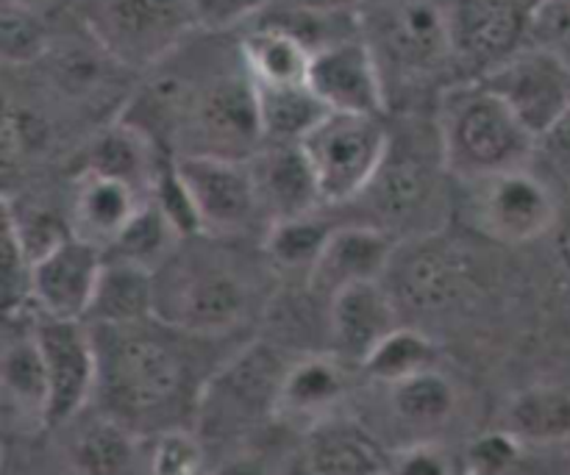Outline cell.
<instances>
[{
    "mask_svg": "<svg viewBox=\"0 0 570 475\" xmlns=\"http://www.w3.org/2000/svg\"><path fill=\"white\" fill-rule=\"evenodd\" d=\"M92 328V326H89ZM98 348L95 404L139 439L195 428L200 395L217 367L200 365L206 337L161 320L92 328Z\"/></svg>",
    "mask_w": 570,
    "mask_h": 475,
    "instance_id": "1",
    "label": "cell"
},
{
    "mask_svg": "<svg viewBox=\"0 0 570 475\" xmlns=\"http://www.w3.org/2000/svg\"><path fill=\"white\" fill-rule=\"evenodd\" d=\"M440 161L460 181L523 170L538 139L479 81L449 89L440 106Z\"/></svg>",
    "mask_w": 570,
    "mask_h": 475,
    "instance_id": "2",
    "label": "cell"
},
{
    "mask_svg": "<svg viewBox=\"0 0 570 475\" xmlns=\"http://www.w3.org/2000/svg\"><path fill=\"white\" fill-rule=\"evenodd\" d=\"M256 287L215 254H176L156 273V320L193 337L220 339L254 311Z\"/></svg>",
    "mask_w": 570,
    "mask_h": 475,
    "instance_id": "3",
    "label": "cell"
},
{
    "mask_svg": "<svg viewBox=\"0 0 570 475\" xmlns=\"http://www.w3.org/2000/svg\"><path fill=\"white\" fill-rule=\"evenodd\" d=\"M295 356L273 343H248L212 373L200 395L195 428L200 443H232L276 420L278 393Z\"/></svg>",
    "mask_w": 570,
    "mask_h": 475,
    "instance_id": "4",
    "label": "cell"
},
{
    "mask_svg": "<svg viewBox=\"0 0 570 475\" xmlns=\"http://www.w3.org/2000/svg\"><path fill=\"white\" fill-rule=\"evenodd\" d=\"M83 22L95 44L131 70L159 67L204 28L195 0H87Z\"/></svg>",
    "mask_w": 570,
    "mask_h": 475,
    "instance_id": "5",
    "label": "cell"
},
{
    "mask_svg": "<svg viewBox=\"0 0 570 475\" xmlns=\"http://www.w3.org/2000/svg\"><path fill=\"white\" fill-rule=\"evenodd\" d=\"M384 287L393 295L401 317H440L465 306L476 295V261L443 231L423 234L399 245Z\"/></svg>",
    "mask_w": 570,
    "mask_h": 475,
    "instance_id": "6",
    "label": "cell"
},
{
    "mask_svg": "<svg viewBox=\"0 0 570 475\" xmlns=\"http://www.w3.org/2000/svg\"><path fill=\"white\" fill-rule=\"evenodd\" d=\"M390 131L382 117L328 111L321 126L301 142L323 206L360 200L390 154Z\"/></svg>",
    "mask_w": 570,
    "mask_h": 475,
    "instance_id": "7",
    "label": "cell"
},
{
    "mask_svg": "<svg viewBox=\"0 0 570 475\" xmlns=\"http://www.w3.org/2000/svg\"><path fill=\"white\" fill-rule=\"evenodd\" d=\"M178 139L187 142L178 156H217L234 161H248L265 145L256 87L245 67L243 72H228L198 89Z\"/></svg>",
    "mask_w": 570,
    "mask_h": 475,
    "instance_id": "8",
    "label": "cell"
},
{
    "mask_svg": "<svg viewBox=\"0 0 570 475\" xmlns=\"http://www.w3.org/2000/svg\"><path fill=\"white\" fill-rule=\"evenodd\" d=\"M173 167L198 217L200 234L217 239L248 237L262 228L267 217L262 211L248 161L217 159V156H173Z\"/></svg>",
    "mask_w": 570,
    "mask_h": 475,
    "instance_id": "9",
    "label": "cell"
},
{
    "mask_svg": "<svg viewBox=\"0 0 570 475\" xmlns=\"http://www.w3.org/2000/svg\"><path fill=\"white\" fill-rule=\"evenodd\" d=\"M473 81L504 100L534 139L554 133L570 117V65L538 44L527 42Z\"/></svg>",
    "mask_w": 570,
    "mask_h": 475,
    "instance_id": "10",
    "label": "cell"
},
{
    "mask_svg": "<svg viewBox=\"0 0 570 475\" xmlns=\"http://www.w3.org/2000/svg\"><path fill=\"white\" fill-rule=\"evenodd\" d=\"M471 226L499 245H527L557 231L560 204L543 178L523 170L471 184Z\"/></svg>",
    "mask_w": 570,
    "mask_h": 475,
    "instance_id": "11",
    "label": "cell"
},
{
    "mask_svg": "<svg viewBox=\"0 0 570 475\" xmlns=\"http://www.w3.org/2000/svg\"><path fill=\"white\" fill-rule=\"evenodd\" d=\"M379 65L410 76H426L454 59L449 6L438 0H384L376 11L373 39Z\"/></svg>",
    "mask_w": 570,
    "mask_h": 475,
    "instance_id": "12",
    "label": "cell"
},
{
    "mask_svg": "<svg viewBox=\"0 0 570 475\" xmlns=\"http://www.w3.org/2000/svg\"><path fill=\"white\" fill-rule=\"evenodd\" d=\"M33 337L42 354L50 387V428L67 426L95 404L98 389V348L83 320L31 317Z\"/></svg>",
    "mask_w": 570,
    "mask_h": 475,
    "instance_id": "13",
    "label": "cell"
},
{
    "mask_svg": "<svg viewBox=\"0 0 570 475\" xmlns=\"http://www.w3.org/2000/svg\"><path fill=\"white\" fill-rule=\"evenodd\" d=\"M540 0H451L454 59L473 67L476 78L527 44L529 20Z\"/></svg>",
    "mask_w": 570,
    "mask_h": 475,
    "instance_id": "14",
    "label": "cell"
},
{
    "mask_svg": "<svg viewBox=\"0 0 570 475\" xmlns=\"http://www.w3.org/2000/svg\"><path fill=\"white\" fill-rule=\"evenodd\" d=\"M438 172L412 150L395 154L390 142V154L382 170L371 181V187L360 195L367 204V220L371 226L393 234L399 243L423 237L421 222L432 215L434 198H438Z\"/></svg>",
    "mask_w": 570,
    "mask_h": 475,
    "instance_id": "15",
    "label": "cell"
},
{
    "mask_svg": "<svg viewBox=\"0 0 570 475\" xmlns=\"http://www.w3.org/2000/svg\"><path fill=\"white\" fill-rule=\"evenodd\" d=\"M106 254L67 234L33 259V317L87 320Z\"/></svg>",
    "mask_w": 570,
    "mask_h": 475,
    "instance_id": "16",
    "label": "cell"
},
{
    "mask_svg": "<svg viewBox=\"0 0 570 475\" xmlns=\"http://www.w3.org/2000/svg\"><path fill=\"white\" fill-rule=\"evenodd\" d=\"M309 87L328 111L340 115L382 117L387 109L384 70L365 37H351L317 50Z\"/></svg>",
    "mask_w": 570,
    "mask_h": 475,
    "instance_id": "17",
    "label": "cell"
},
{
    "mask_svg": "<svg viewBox=\"0 0 570 475\" xmlns=\"http://www.w3.org/2000/svg\"><path fill=\"white\" fill-rule=\"evenodd\" d=\"M399 326H404V317L384 281L345 287L326 304L328 354L345 365H365L367 356Z\"/></svg>",
    "mask_w": 570,
    "mask_h": 475,
    "instance_id": "18",
    "label": "cell"
},
{
    "mask_svg": "<svg viewBox=\"0 0 570 475\" xmlns=\"http://www.w3.org/2000/svg\"><path fill=\"white\" fill-rule=\"evenodd\" d=\"M399 239L371 222H343L334 228L321 259L312 267L306 287L328 304L332 295L354 284L384 281L399 250Z\"/></svg>",
    "mask_w": 570,
    "mask_h": 475,
    "instance_id": "19",
    "label": "cell"
},
{
    "mask_svg": "<svg viewBox=\"0 0 570 475\" xmlns=\"http://www.w3.org/2000/svg\"><path fill=\"white\" fill-rule=\"evenodd\" d=\"M348 395V365L334 354L295 356L287 367L276 404V420L309 434L340 417Z\"/></svg>",
    "mask_w": 570,
    "mask_h": 475,
    "instance_id": "20",
    "label": "cell"
},
{
    "mask_svg": "<svg viewBox=\"0 0 570 475\" xmlns=\"http://www.w3.org/2000/svg\"><path fill=\"white\" fill-rule=\"evenodd\" d=\"M145 204H148V195L139 192L128 181L92 170H78L70 189V211H67L70 226L67 228L72 237L106 254Z\"/></svg>",
    "mask_w": 570,
    "mask_h": 475,
    "instance_id": "21",
    "label": "cell"
},
{
    "mask_svg": "<svg viewBox=\"0 0 570 475\" xmlns=\"http://www.w3.org/2000/svg\"><path fill=\"white\" fill-rule=\"evenodd\" d=\"M248 170L271 226L315 215L323 206L315 172L301 145H262L248 159Z\"/></svg>",
    "mask_w": 570,
    "mask_h": 475,
    "instance_id": "22",
    "label": "cell"
},
{
    "mask_svg": "<svg viewBox=\"0 0 570 475\" xmlns=\"http://www.w3.org/2000/svg\"><path fill=\"white\" fill-rule=\"evenodd\" d=\"M14 323H20V328L9 326L3 337V359H0L6 415L22 432H42V428H50L48 373H45L31 320Z\"/></svg>",
    "mask_w": 570,
    "mask_h": 475,
    "instance_id": "23",
    "label": "cell"
},
{
    "mask_svg": "<svg viewBox=\"0 0 570 475\" xmlns=\"http://www.w3.org/2000/svg\"><path fill=\"white\" fill-rule=\"evenodd\" d=\"M390 454L360 423L334 417L306 434L304 475H382Z\"/></svg>",
    "mask_w": 570,
    "mask_h": 475,
    "instance_id": "24",
    "label": "cell"
},
{
    "mask_svg": "<svg viewBox=\"0 0 570 475\" xmlns=\"http://www.w3.org/2000/svg\"><path fill=\"white\" fill-rule=\"evenodd\" d=\"M156 317V273L128 261L106 259L89 306L87 326H137Z\"/></svg>",
    "mask_w": 570,
    "mask_h": 475,
    "instance_id": "25",
    "label": "cell"
},
{
    "mask_svg": "<svg viewBox=\"0 0 570 475\" xmlns=\"http://www.w3.org/2000/svg\"><path fill=\"white\" fill-rule=\"evenodd\" d=\"M501 428L523 448H557L570 443V389L534 384L507 404Z\"/></svg>",
    "mask_w": 570,
    "mask_h": 475,
    "instance_id": "26",
    "label": "cell"
},
{
    "mask_svg": "<svg viewBox=\"0 0 570 475\" xmlns=\"http://www.w3.org/2000/svg\"><path fill=\"white\" fill-rule=\"evenodd\" d=\"M312 53L298 37L262 22L239 42V61L256 87H301L309 83Z\"/></svg>",
    "mask_w": 570,
    "mask_h": 475,
    "instance_id": "27",
    "label": "cell"
},
{
    "mask_svg": "<svg viewBox=\"0 0 570 475\" xmlns=\"http://www.w3.org/2000/svg\"><path fill=\"white\" fill-rule=\"evenodd\" d=\"M161 167L165 165L159 161V145L145 137L142 131H137V128L117 120V126L106 128L104 133L92 139L78 170L120 178V181H128L150 198Z\"/></svg>",
    "mask_w": 570,
    "mask_h": 475,
    "instance_id": "28",
    "label": "cell"
},
{
    "mask_svg": "<svg viewBox=\"0 0 570 475\" xmlns=\"http://www.w3.org/2000/svg\"><path fill=\"white\" fill-rule=\"evenodd\" d=\"M395 420L415 432H438L460 412V387L440 367L387 387Z\"/></svg>",
    "mask_w": 570,
    "mask_h": 475,
    "instance_id": "29",
    "label": "cell"
},
{
    "mask_svg": "<svg viewBox=\"0 0 570 475\" xmlns=\"http://www.w3.org/2000/svg\"><path fill=\"white\" fill-rule=\"evenodd\" d=\"M256 103H259L265 145H301L328 115L326 103L312 92L309 83H301V87H256Z\"/></svg>",
    "mask_w": 570,
    "mask_h": 475,
    "instance_id": "30",
    "label": "cell"
},
{
    "mask_svg": "<svg viewBox=\"0 0 570 475\" xmlns=\"http://www.w3.org/2000/svg\"><path fill=\"white\" fill-rule=\"evenodd\" d=\"M137 434L128 432L104 412L72 432L67 454L78 475H126L137 456Z\"/></svg>",
    "mask_w": 570,
    "mask_h": 475,
    "instance_id": "31",
    "label": "cell"
},
{
    "mask_svg": "<svg viewBox=\"0 0 570 475\" xmlns=\"http://www.w3.org/2000/svg\"><path fill=\"white\" fill-rule=\"evenodd\" d=\"M181 239L184 234L173 226V220L161 211V206L154 198H148V204L128 222V228L117 237V243L106 250V259L128 261V265L159 273L178 254Z\"/></svg>",
    "mask_w": 570,
    "mask_h": 475,
    "instance_id": "32",
    "label": "cell"
},
{
    "mask_svg": "<svg viewBox=\"0 0 570 475\" xmlns=\"http://www.w3.org/2000/svg\"><path fill=\"white\" fill-rule=\"evenodd\" d=\"M334 228L337 226L323 220L317 211L315 215L273 222V226H267L265 237H262V250H265L267 265H273L282 273H304L309 278L312 267L321 259Z\"/></svg>",
    "mask_w": 570,
    "mask_h": 475,
    "instance_id": "33",
    "label": "cell"
},
{
    "mask_svg": "<svg viewBox=\"0 0 570 475\" xmlns=\"http://www.w3.org/2000/svg\"><path fill=\"white\" fill-rule=\"evenodd\" d=\"M434 367H438L434 339L421 328L404 323L367 356L360 370H365L373 382L384 384V387H395V384L434 370Z\"/></svg>",
    "mask_w": 570,
    "mask_h": 475,
    "instance_id": "34",
    "label": "cell"
},
{
    "mask_svg": "<svg viewBox=\"0 0 570 475\" xmlns=\"http://www.w3.org/2000/svg\"><path fill=\"white\" fill-rule=\"evenodd\" d=\"M3 315L6 320L33 317V256L3 206Z\"/></svg>",
    "mask_w": 570,
    "mask_h": 475,
    "instance_id": "35",
    "label": "cell"
},
{
    "mask_svg": "<svg viewBox=\"0 0 570 475\" xmlns=\"http://www.w3.org/2000/svg\"><path fill=\"white\" fill-rule=\"evenodd\" d=\"M0 50L11 67L37 65L50 53L48 26L22 0H6L0 14Z\"/></svg>",
    "mask_w": 570,
    "mask_h": 475,
    "instance_id": "36",
    "label": "cell"
},
{
    "mask_svg": "<svg viewBox=\"0 0 570 475\" xmlns=\"http://www.w3.org/2000/svg\"><path fill=\"white\" fill-rule=\"evenodd\" d=\"M206 448L193 428L165 432L150 439L148 475H209Z\"/></svg>",
    "mask_w": 570,
    "mask_h": 475,
    "instance_id": "37",
    "label": "cell"
},
{
    "mask_svg": "<svg viewBox=\"0 0 570 475\" xmlns=\"http://www.w3.org/2000/svg\"><path fill=\"white\" fill-rule=\"evenodd\" d=\"M527 42L551 50L570 65V0H540L529 20Z\"/></svg>",
    "mask_w": 570,
    "mask_h": 475,
    "instance_id": "38",
    "label": "cell"
},
{
    "mask_svg": "<svg viewBox=\"0 0 570 475\" xmlns=\"http://www.w3.org/2000/svg\"><path fill=\"white\" fill-rule=\"evenodd\" d=\"M523 445L512 439L504 428L484 434L468 451V475H504L515 465Z\"/></svg>",
    "mask_w": 570,
    "mask_h": 475,
    "instance_id": "39",
    "label": "cell"
},
{
    "mask_svg": "<svg viewBox=\"0 0 570 475\" xmlns=\"http://www.w3.org/2000/svg\"><path fill=\"white\" fill-rule=\"evenodd\" d=\"M382 475H456V465L438 443H412L390 454Z\"/></svg>",
    "mask_w": 570,
    "mask_h": 475,
    "instance_id": "40",
    "label": "cell"
},
{
    "mask_svg": "<svg viewBox=\"0 0 570 475\" xmlns=\"http://www.w3.org/2000/svg\"><path fill=\"white\" fill-rule=\"evenodd\" d=\"M56 72H59L61 87L70 92H89L100 83V65L98 59L87 56L83 50H70L56 59Z\"/></svg>",
    "mask_w": 570,
    "mask_h": 475,
    "instance_id": "41",
    "label": "cell"
},
{
    "mask_svg": "<svg viewBox=\"0 0 570 475\" xmlns=\"http://www.w3.org/2000/svg\"><path fill=\"white\" fill-rule=\"evenodd\" d=\"M209 475H282L278 467L267 459L265 454L256 451H237V454L226 456L217 467H212Z\"/></svg>",
    "mask_w": 570,
    "mask_h": 475,
    "instance_id": "42",
    "label": "cell"
},
{
    "mask_svg": "<svg viewBox=\"0 0 570 475\" xmlns=\"http://www.w3.org/2000/svg\"><path fill=\"white\" fill-rule=\"evenodd\" d=\"M362 0H282V9L306 11V14H356Z\"/></svg>",
    "mask_w": 570,
    "mask_h": 475,
    "instance_id": "43",
    "label": "cell"
},
{
    "mask_svg": "<svg viewBox=\"0 0 570 475\" xmlns=\"http://www.w3.org/2000/svg\"><path fill=\"white\" fill-rule=\"evenodd\" d=\"M557 261H560V267L570 278V220L557 228Z\"/></svg>",
    "mask_w": 570,
    "mask_h": 475,
    "instance_id": "44",
    "label": "cell"
},
{
    "mask_svg": "<svg viewBox=\"0 0 570 475\" xmlns=\"http://www.w3.org/2000/svg\"><path fill=\"white\" fill-rule=\"evenodd\" d=\"M568 475H570V473H568Z\"/></svg>",
    "mask_w": 570,
    "mask_h": 475,
    "instance_id": "45",
    "label": "cell"
}]
</instances>
